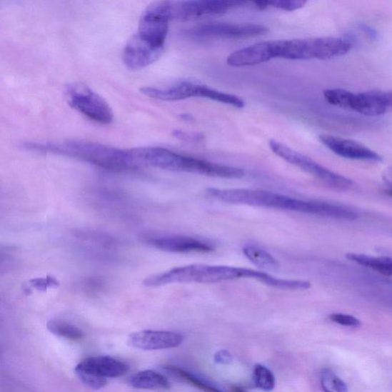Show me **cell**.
Returning a JSON list of instances; mask_svg holds the SVG:
<instances>
[{
    "mask_svg": "<svg viewBox=\"0 0 392 392\" xmlns=\"http://www.w3.org/2000/svg\"><path fill=\"white\" fill-rule=\"evenodd\" d=\"M207 195L228 204L293 211L348 221L357 218L354 211L341 206L323 201L301 200L266 190L209 188Z\"/></svg>",
    "mask_w": 392,
    "mask_h": 392,
    "instance_id": "6da1fadb",
    "label": "cell"
},
{
    "mask_svg": "<svg viewBox=\"0 0 392 392\" xmlns=\"http://www.w3.org/2000/svg\"><path fill=\"white\" fill-rule=\"evenodd\" d=\"M242 278L256 280L281 290L300 291L301 280H288L272 276L267 273L238 267L191 264L151 275L144 281L148 288H158L172 283H216Z\"/></svg>",
    "mask_w": 392,
    "mask_h": 392,
    "instance_id": "7a4b0ae2",
    "label": "cell"
},
{
    "mask_svg": "<svg viewBox=\"0 0 392 392\" xmlns=\"http://www.w3.org/2000/svg\"><path fill=\"white\" fill-rule=\"evenodd\" d=\"M25 149L67 156L113 171H135L142 166L133 150L89 141H66L61 143H26Z\"/></svg>",
    "mask_w": 392,
    "mask_h": 392,
    "instance_id": "3957f363",
    "label": "cell"
},
{
    "mask_svg": "<svg viewBox=\"0 0 392 392\" xmlns=\"http://www.w3.org/2000/svg\"><path fill=\"white\" fill-rule=\"evenodd\" d=\"M269 145L271 151L283 161L301 169L328 186L338 189H348L353 186L351 179L330 171L311 158L295 151L288 146L273 140Z\"/></svg>",
    "mask_w": 392,
    "mask_h": 392,
    "instance_id": "277c9868",
    "label": "cell"
},
{
    "mask_svg": "<svg viewBox=\"0 0 392 392\" xmlns=\"http://www.w3.org/2000/svg\"><path fill=\"white\" fill-rule=\"evenodd\" d=\"M66 94L71 107L91 121L101 124H109L113 121L114 114L109 104L86 84H69Z\"/></svg>",
    "mask_w": 392,
    "mask_h": 392,
    "instance_id": "5b68a950",
    "label": "cell"
},
{
    "mask_svg": "<svg viewBox=\"0 0 392 392\" xmlns=\"http://www.w3.org/2000/svg\"><path fill=\"white\" fill-rule=\"evenodd\" d=\"M169 21V1L154 2L143 13L136 34L154 46L164 49Z\"/></svg>",
    "mask_w": 392,
    "mask_h": 392,
    "instance_id": "8992f818",
    "label": "cell"
},
{
    "mask_svg": "<svg viewBox=\"0 0 392 392\" xmlns=\"http://www.w3.org/2000/svg\"><path fill=\"white\" fill-rule=\"evenodd\" d=\"M251 2L203 0V1H169L171 20L189 21L204 16L226 14L229 9L246 6Z\"/></svg>",
    "mask_w": 392,
    "mask_h": 392,
    "instance_id": "52a82bcc",
    "label": "cell"
},
{
    "mask_svg": "<svg viewBox=\"0 0 392 392\" xmlns=\"http://www.w3.org/2000/svg\"><path fill=\"white\" fill-rule=\"evenodd\" d=\"M343 109L377 116L392 113V90L355 94L347 91Z\"/></svg>",
    "mask_w": 392,
    "mask_h": 392,
    "instance_id": "ba28073f",
    "label": "cell"
},
{
    "mask_svg": "<svg viewBox=\"0 0 392 392\" xmlns=\"http://www.w3.org/2000/svg\"><path fill=\"white\" fill-rule=\"evenodd\" d=\"M266 26L256 24H210L196 26L190 34L200 37L247 38L266 34Z\"/></svg>",
    "mask_w": 392,
    "mask_h": 392,
    "instance_id": "9c48e42d",
    "label": "cell"
},
{
    "mask_svg": "<svg viewBox=\"0 0 392 392\" xmlns=\"http://www.w3.org/2000/svg\"><path fill=\"white\" fill-rule=\"evenodd\" d=\"M164 49L154 46L136 34L127 42L124 49V65L131 70L146 68L160 59Z\"/></svg>",
    "mask_w": 392,
    "mask_h": 392,
    "instance_id": "30bf717a",
    "label": "cell"
},
{
    "mask_svg": "<svg viewBox=\"0 0 392 392\" xmlns=\"http://www.w3.org/2000/svg\"><path fill=\"white\" fill-rule=\"evenodd\" d=\"M320 141L335 154L348 160L368 162L383 161V157L378 154L363 144L354 141L326 134L321 135Z\"/></svg>",
    "mask_w": 392,
    "mask_h": 392,
    "instance_id": "8fae6325",
    "label": "cell"
},
{
    "mask_svg": "<svg viewBox=\"0 0 392 392\" xmlns=\"http://www.w3.org/2000/svg\"><path fill=\"white\" fill-rule=\"evenodd\" d=\"M148 245L163 251L175 253H209L214 250L210 243L195 238L182 236L148 237Z\"/></svg>",
    "mask_w": 392,
    "mask_h": 392,
    "instance_id": "7c38bea8",
    "label": "cell"
},
{
    "mask_svg": "<svg viewBox=\"0 0 392 392\" xmlns=\"http://www.w3.org/2000/svg\"><path fill=\"white\" fill-rule=\"evenodd\" d=\"M184 342L182 335L174 332L142 331L130 335L129 344L142 351H160L176 348Z\"/></svg>",
    "mask_w": 392,
    "mask_h": 392,
    "instance_id": "4fadbf2b",
    "label": "cell"
},
{
    "mask_svg": "<svg viewBox=\"0 0 392 392\" xmlns=\"http://www.w3.org/2000/svg\"><path fill=\"white\" fill-rule=\"evenodd\" d=\"M274 59L271 41H262L236 51L228 57L227 62L232 67L259 65Z\"/></svg>",
    "mask_w": 392,
    "mask_h": 392,
    "instance_id": "5bb4252c",
    "label": "cell"
},
{
    "mask_svg": "<svg viewBox=\"0 0 392 392\" xmlns=\"http://www.w3.org/2000/svg\"><path fill=\"white\" fill-rule=\"evenodd\" d=\"M76 368L99 378H116L125 375L129 366L110 356H92L84 358Z\"/></svg>",
    "mask_w": 392,
    "mask_h": 392,
    "instance_id": "9a60e30c",
    "label": "cell"
},
{
    "mask_svg": "<svg viewBox=\"0 0 392 392\" xmlns=\"http://www.w3.org/2000/svg\"><path fill=\"white\" fill-rule=\"evenodd\" d=\"M197 86V84L183 81L166 88L146 87L143 88L141 91L146 96L154 99L164 101H178L196 98Z\"/></svg>",
    "mask_w": 392,
    "mask_h": 392,
    "instance_id": "2e32d148",
    "label": "cell"
},
{
    "mask_svg": "<svg viewBox=\"0 0 392 392\" xmlns=\"http://www.w3.org/2000/svg\"><path fill=\"white\" fill-rule=\"evenodd\" d=\"M130 384L135 388L145 390L168 389L169 383L163 375L152 370L142 371L134 375L130 379Z\"/></svg>",
    "mask_w": 392,
    "mask_h": 392,
    "instance_id": "e0dca14e",
    "label": "cell"
},
{
    "mask_svg": "<svg viewBox=\"0 0 392 392\" xmlns=\"http://www.w3.org/2000/svg\"><path fill=\"white\" fill-rule=\"evenodd\" d=\"M346 258L359 266L387 275V276H392L391 257H373L363 253H348L346 254Z\"/></svg>",
    "mask_w": 392,
    "mask_h": 392,
    "instance_id": "ac0fdd59",
    "label": "cell"
},
{
    "mask_svg": "<svg viewBox=\"0 0 392 392\" xmlns=\"http://www.w3.org/2000/svg\"><path fill=\"white\" fill-rule=\"evenodd\" d=\"M245 256L254 266L268 271H276L279 263L271 254L266 250L254 246H247L242 249Z\"/></svg>",
    "mask_w": 392,
    "mask_h": 392,
    "instance_id": "d6986e66",
    "label": "cell"
},
{
    "mask_svg": "<svg viewBox=\"0 0 392 392\" xmlns=\"http://www.w3.org/2000/svg\"><path fill=\"white\" fill-rule=\"evenodd\" d=\"M196 98H203L218 101L222 104L231 105L233 107L238 109H242L245 106V101L236 96V95L221 92L208 86H202V84H198Z\"/></svg>",
    "mask_w": 392,
    "mask_h": 392,
    "instance_id": "ffe728a7",
    "label": "cell"
},
{
    "mask_svg": "<svg viewBox=\"0 0 392 392\" xmlns=\"http://www.w3.org/2000/svg\"><path fill=\"white\" fill-rule=\"evenodd\" d=\"M166 372L173 378L183 381L188 385L194 386L206 392H222L220 390L204 383L192 374L186 372V371L175 366L165 367Z\"/></svg>",
    "mask_w": 392,
    "mask_h": 392,
    "instance_id": "44dd1931",
    "label": "cell"
},
{
    "mask_svg": "<svg viewBox=\"0 0 392 392\" xmlns=\"http://www.w3.org/2000/svg\"><path fill=\"white\" fill-rule=\"evenodd\" d=\"M47 328L49 331L52 334L69 338V340L71 341L81 340L84 336V333L79 328L61 321H49L47 323Z\"/></svg>",
    "mask_w": 392,
    "mask_h": 392,
    "instance_id": "7402d4cb",
    "label": "cell"
},
{
    "mask_svg": "<svg viewBox=\"0 0 392 392\" xmlns=\"http://www.w3.org/2000/svg\"><path fill=\"white\" fill-rule=\"evenodd\" d=\"M321 383L324 392H348L345 381L330 368L322 370Z\"/></svg>",
    "mask_w": 392,
    "mask_h": 392,
    "instance_id": "603a6c76",
    "label": "cell"
},
{
    "mask_svg": "<svg viewBox=\"0 0 392 392\" xmlns=\"http://www.w3.org/2000/svg\"><path fill=\"white\" fill-rule=\"evenodd\" d=\"M253 379L256 388L266 392L271 391L275 386V378L271 371L262 365L253 368Z\"/></svg>",
    "mask_w": 392,
    "mask_h": 392,
    "instance_id": "cb8c5ba5",
    "label": "cell"
},
{
    "mask_svg": "<svg viewBox=\"0 0 392 392\" xmlns=\"http://www.w3.org/2000/svg\"><path fill=\"white\" fill-rule=\"evenodd\" d=\"M268 8L273 7L284 10V11H294V10L303 8L306 1L303 0H274V1H267Z\"/></svg>",
    "mask_w": 392,
    "mask_h": 392,
    "instance_id": "d4e9b609",
    "label": "cell"
},
{
    "mask_svg": "<svg viewBox=\"0 0 392 392\" xmlns=\"http://www.w3.org/2000/svg\"><path fill=\"white\" fill-rule=\"evenodd\" d=\"M329 319L335 323L346 327L356 328L361 326V322L358 318L348 314L333 313L330 315Z\"/></svg>",
    "mask_w": 392,
    "mask_h": 392,
    "instance_id": "484cf974",
    "label": "cell"
},
{
    "mask_svg": "<svg viewBox=\"0 0 392 392\" xmlns=\"http://www.w3.org/2000/svg\"><path fill=\"white\" fill-rule=\"evenodd\" d=\"M31 288L39 291H46L49 288H56L59 287V281L51 276L46 278H40L29 281Z\"/></svg>",
    "mask_w": 392,
    "mask_h": 392,
    "instance_id": "4316f807",
    "label": "cell"
},
{
    "mask_svg": "<svg viewBox=\"0 0 392 392\" xmlns=\"http://www.w3.org/2000/svg\"><path fill=\"white\" fill-rule=\"evenodd\" d=\"M174 136L179 140L191 142H199L204 140L203 134L198 133H186L181 131H174Z\"/></svg>",
    "mask_w": 392,
    "mask_h": 392,
    "instance_id": "83f0119b",
    "label": "cell"
},
{
    "mask_svg": "<svg viewBox=\"0 0 392 392\" xmlns=\"http://www.w3.org/2000/svg\"><path fill=\"white\" fill-rule=\"evenodd\" d=\"M215 362L221 365H229L233 361L232 355L227 351H220L215 354Z\"/></svg>",
    "mask_w": 392,
    "mask_h": 392,
    "instance_id": "f1b7e54d",
    "label": "cell"
},
{
    "mask_svg": "<svg viewBox=\"0 0 392 392\" xmlns=\"http://www.w3.org/2000/svg\"><path fill=\"white\" fill-rule=\"evenodd\" d=\"M386 184L392 189V167L388 168L383 175Z\"/></svg>",
    "mask_w": 392,
    "mask_h": 392,
    "instance_id": "f546056e",
    "label": "cell"
},
{
    "mask_svg": "<svg viewBox=\"0 0 392 392\" xmlns=\"http://www.w3.org/2000/svg\"><path fill=\"white\" fill-rule=\"evenodd\" d=\"M182 119H186V121L193 120L192 116H189L188 114L182 115Z\"/></svg>",
    "mask_w": 392,
    "mask_h": 392,
    "instance_id": "4dcf8cb0",
    "label": "cell"
},
{
    "mask_svg": "<svg viewBox=\"0 0 392 392\" xmlns=\"http://www.w3.org/2000/svg\"><path fill=\"white\" fill-rule=\"evenodd\" d=\"M385 194L392 197V189H389L385 191Z\"/></svg>",
    "mask_w": 392,
    "mask_h": 392,
    "instance_id": "1f68e13d",
    "label": "cell"
},
{
    "mask_svg": "<svg viewBox=\"0 0 392 392\" xmlns=\"http://www.w3.org/2000/svg\"><path fill=\"white\" fill-rule=\"evenodd\" d=\"M234 390H235L236 392H246L245 391H243V389H241L240 388H237V387H236L234 388Z\"/></svg>",
    "mask_w": 392,
    "mask_h": 392,
    "instance_id": "d6a6232c",
    "label": "cell"
}]
</instances>
